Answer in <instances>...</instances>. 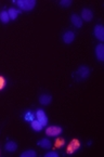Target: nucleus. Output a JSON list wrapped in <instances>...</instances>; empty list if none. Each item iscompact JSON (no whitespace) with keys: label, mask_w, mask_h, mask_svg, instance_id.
I'll use <instances>...</instances> for the list:
<instances>
[{"label":"nucleus","mask_w":104,"mask_h":157,"mask_svg":"<svg viewBox=\"0 0 104 157\" xmlns=\"http://www.w3.org/2000/svg\"><path fill=\"white\" fill-rule=\"evenodd\" d=\"M15 2L17 5V7L21 10H24V11H30L36 6L35 0H17Z\"/></svg>","instance_id":"f257e3e1"},{"label":"nucleus","mask_w":104,"mask_h":157,"mask_svg":"<svg viewBox=\"0 0 104 157\" xmlns=\"http://www.w3.org/2000/svg\"><path fill=\"white\" fill-rule=\"evenodd\" d=\"M89 74H90V69L87 66H80L75 73V76H76L77 80H83V79L88 78Z\"/></svg>","instance_id":"f03ea898"},{"label":"nucleus","mask_w":104,"mask_h":157,"mask_svg":"<svg viewBox=\"0 0 104 157\" xmlns=\"http://www.w3.org/2000/svg\"><path fill=\"white\" fill-rule=\"evenodd\" d=\"M46 133L49 136H58L62 133V128L59 127V126H50L46 130Z\"/></svg>","instance_id":"7ed1b4c3"},{"label":"nucleus","mask_w":104,"mask_h":157,"mask_svg":"<svg viewBox=\"0 0 104 157\" xmlns=\"http://www.w3.org/2000/svg\"><path fill=\"white\" fill-rule=\"evenodd\" d=\"M36 119H37L39 123H41L42 126H46L47 124H48V117H47L46 113H44L42 109H38V111L36 112Z\"/></svg>","instance_id":"20e7f679"},{"label":"nucleus","mask_w":104,"mask_h":157,"mask_svg":"<svg viewBox=\"0 0 104 157\" xmlns=\"http://www.w3.org/2000/svg\"><path fill=\"white\" fill-rule=\"evenodd\" d=\"M93 34H94L95 38L99 39L100 41H103L104 40V27L102 25H97L93 30Z\"/></svg>","instance_id":"39448f33"},{"label":"nucleus","mask_w":104,"mask_h":157,"mask_svg":"<svg viewBox=\"0 0 104 157\" xmlns=\"http://www.w3.org/2000/svg\"><path fill=\"white\" fill-rule=\"evenodd\" d=\"M79 146H80V143H79L78 140L75 139V140H73V141L69 143L68 147H67V153H68V154H73V153L78 150Z\"/></svg>","instance_id":"423d86ee"},{"label":"nucleus","mask_w":104,"mask_h":157,"mask_svg":"<svg viewBox=\"0 0 104 157\" xmlns=\"http://www.w3.org/2000/svg\"><path fill=\"white\" fill-rule=\"evenodd\" d=\"M93 17V13L90 9H83V12H81V16L80 19L83 20V21H87V22H90Z\"/></svg>","instance_id":"0eeeda50"},{"label":"nucleus","mask_w":104,"mask_h":157,"mask_svg":"<svg viewBox=\"0 0 104 157\" xmlns=\"http://www.w3.org/2000/svg\"><path fill=\"white\" fill-rule=\"evenodd\" d=\"M95 56H97L98 60L103 62L104 61V44H98V47L95 48Z\"/></svg>","instance_id":"6e6552de"},{"label":"nucleus","mask_w":104,"mask_h":157,"mask_svg":"<svg viewBox=\"0 0 104 157\" xmlns=\"http://www.w3.org/2000/svg\"><path fill=\"white\" fill-rule=\"evenodd\" d=\"M74 39H75V34L73 32H71V30H68V32H66L63 35V41L67 44H72L74 41Z\"/></svg>","instance_id":"1a4fd4ad"},{"label":"nucleus","mask_w":104,"mask_h":157,"mask_svg":"<svg viewBox=\"0 0 104 157\" xmlns=\"http://www.w3.org/2000/svg\"><path fill=\"white\" fill-rule=\"evenodd\" d=\"M71 22L76 28H80L83 26V20L80 19V16H78L77 14H73L71 16Z\"/></svg>","instance_id":"9d476101"},{"label":"nucleus","mask_w":104,"mask_h":157,"mask_svg":"<svg viewBox=\"0 0 104 157\" xmlns=\"http://www.w3.org/2000/svg\"><path fill=\"white\" fill-rule=\"evenodd\" d=\"M51 101H52V97L49 94H42L39 98V102L42 105H48V104H50Z\"/></svg>","instance_id":"9b49d317"},{"label":"nucleus","mask_w":104,"mask_h":157,"mask_svg":"<svg viewBox=\"0 0 104 157\" xmlns=\"http://www.w3.org/2000/svg\"><path fill=\"white\" fill-rule=\"evenodd\" d=\"M5 148H6V151H7V152H10V153L15 152L16 148H17V144H16L15 142H13V141H9L7 144H6Z\"/></svg>","instance_id":"f8f14e48"},{"label":"nucleus","mask_w":104,"mask_h":157,"mask_svg":"<svg viewBox=\"0 0 104 157\" xmlns=\"http://www.w3.org/2000/svg\"><path fill=\"white\" fill-rule=\"evenodd\" d=\"M30 125H32L33 129H34L35 131H37V132L41 131L42 128H44V126L41 125V123H39L37 119H34L33 121H30Z\"/></svg>","instance_id":"ddd939ff"},{"label":"nucleus","mask_w":104,"mask_h":157,"mask_svg":"<svg viewBox=\"0 0 104 157\" xmlns=\"http://www.w3.org/2000/svg\"><path fill=\"white\" fill-rule=\"evenodd\" d=\"M38 145H39L40 147L44 148V150H49L52 144H51L50 140H48V139H42V140H40V141L38 142Z\"/></svg>","instance_id":"4468645a"},{"label":"nucleus","mask_w":104,"mask_h":157,"mask_svg":"<svg viewBox=\"0 0 104 157\" xmlns=\"http://www.w3.org/2000/svg\"><path fill=\"white\" fill-rule=\"evenodd\" d=\"M8 13H9L10 20H15L16 17H17V15L21 13V11H20V10H16V9H13V8H11V9H9Z\"/></svg>","instance_id":"2eb2a0df"},{"label":"nucleus","mask_w":104,"mask_h":157,"mask_svg":"<svg viewBox=\"0 0 104 157\" xmlns=\"http://www.w3.org/2000/svg\"><path fill=\"white\" fill-rule=\"evenodd\" d=\"M10 20V16H9V13H8V11H2L1 13H0V21L2 22V23H8Z\"/></svg>","instance_id":"dca6fc26"},{"label":"nucleus","mask_w":104,"mask_h":157,"mask_svg":"<svg viewBox=\"0 0 104 157\" xmlns=\"http://www.w3.org/2000/svg\"><path fill=\"white\" fill-rule=\"evenodd\" d=\"M36 152L33 150H28V151H25L21 154V157H36Z\"/></svg>","instance_id":"f3484780"},{"label":"nucleus","mask_w":104,"mask_h":157,"mask_svg":"<svg viewBox=\"0 0 104 157\" xmlns=\"http://www.w3.org/2000/svg\"><path fill=\"white\" fill-rule=\"evenodd\" d=\"M24 118H25L26 121H29L30 123V121H33V120L35 119V115L32 113V112H27V113L25 114V117Z\"/></svg>","instance_id":"a211bd4d"},{"label":"nucleus","mask_w":104,"mask_h":157,"mask_svg":"<svg viewBox=\"0 0 104 157\" xmlns=\"http://www.w3.org/2000/svg\"><path fill=\"white\" fill-rule=\"evenodd\" d=\"M60 5L62 7H69L72 5V1L71 0H62V1H60Z\"/></svg>","instance_id":"6ab92c4d"},{"label":"nucleus","mask_w":104,"mask_h":157,"mask_svg":"<svg viewBox=\"0 0 104 157\" xmlns=\"http://www.w3.org/2000/svg\"><path fill=\"white\" fill-rule=\"evenodd\" d=\"M58 156H59L58 153H56V152H49L44 155V157H58Z\"/></svg>","instance_id":"aec40b11"},{"label":"nucleus","mask_w":104,"mask_h":157,"mask_svg":"<svg viewBox=\"0 0 104 157\" xmlns=\"http://www.w3.org/2000/svg\"><path fill=\"white\" fill-rule=\"evenodd\" d=\"M5 86H6V80H5V78L0 76V90H1V89H3V87H5Z\"/></svg>","instance_id":"412c9836"},{"label":"nucleus","mask_w":104,"mask_h":157,"mask_svg":"<svg viewBox=\"0 0 104 157\" xmlns=\"http://www.w3.org/2000/svg\"><path fill=\"white\" fill-rule=\"evenodd\" d=\"M63 144H64V140H62V139H59L58 141H56V146H62Z\"/></svg>","instance_id":"4be33fe9"}]
</instances>
